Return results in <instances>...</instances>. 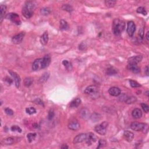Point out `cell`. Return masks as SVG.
Listing matches in <instances>:
<instances>
[{
  "instance_id": "cell-1",
  "label": "cell",
  "mask_w": 149,
  "mask_h": 149,
  "mask_svg": "<svg viewBox=\"0 0 149 149\" xmlns=\"http://www.w3.org/2000/svg\"><path fill=\"white\" fill-rule=\"evenodd\" d=\"M35 9V5L32 1H26L22 8V13L24 17L29 19L33 15Z\"/></svg>"
},
{
  "instance_id": "cell-2",
  "label": "cell",
  "mask_w": 149,
  "mask_h": 149,
  "mask_svg": "<svg viewBox=\"0 0 149 149\" xmlns=\"http://www.w3.org/2000/svg\"><path fill=\"white\" fill-rule=\"evenodd\" d=\"M125 28V23L119 19H115L113 23V31L115 36H119Z\"/></svg>"
},
{
  "instance_id": "cell-3",
  "label": "cell",
  "mask_w": 149,
  "mask_h": 149,
  "mask_svg": "<svg viewBox=\"0 0 149 149\" xmlns=\"http://www.w3.org/2000/svg\"><path fill=\"white\" fill-rule=\"evenodd\" d=\"M108 125V123L107 122H103L101 124L96 125L94 128V131L101 135H105L107 133V128Z\"/></svg>"
},
{
  "instance_id": "cell-4",
  "label": "cell",
  "mask_w": 149,
  "mask_h": 149,
  "mask_svg": "<svg viewBox=\"0 0 149 149\" xmlns=\"http://www.w3.org/2000/svg\"><path fill=\"white\" fill-rule=\"evenodd\" d=\"M84 93L86 94H89L92 97H97L98 94V91H97V87L95 85H92L87 87L84 90Z\"/></svg>"
},
{
  "instance_id": "cell-5",
  "label": "cell",
  "mask_w": 149,
  "mask_h": 149,
  "mask_svg": "<svg viewBox=\"0 0 149 149\" xmlns=\"http://www.w3.org/2000/svg\"><path fill=\"white\" fill-rule=\"evenodd\" d=\"M7 18L9 19L11 21H12L13 23L16 24L17 25H20L21 24L20 17L15 13H10V14H8Z\"/></svg>"
},
{
  "instance_id": "cell-6",
  "label": "cell",
  "mask_w": 149,
  "mask_h": 149,
  "mask_svg": "<svg viewBox=\"0 0 149 149\" xmlns=\"http://www.w3.org/2000/svg\"><path fill=\"white\" fill-rule=\"evenodd\" d=\"M146 124L145 123L133 122L131 125V128L132 130L136 131H142L145 129Z\"/></svg>"
},
{
  "instance_id": "cell-7",
  "label": "cell",
  "mask_w": 149,
  "mask_h": 149,
  "mask_svg": "<svg viewBox=\"0 0 149 149\" xmlns=\"http://www.w3.org/2000/svg\"><path fill=\"white\" fill-rule=\"evenodd\" d=\"M126 31H127L128 34L130 37H132L133 36L134 32L136 31V26L133 22L129 21L128 22Z\"/></svg>"
},
{
  "instance_id": "cell-8",
  "label": "cell",
  "mask_w": 149,
  "mask_h": 149,
  "mask_svg": "<svg viewBox=\"0 0 149 149\" xmlns=\"http://www.w3.org/2000/svg\"><path fill=\"white\" fill-rule=\"evenodd\" d=\"M24 36H25V33L24 32H21L15 36H14L12 38V41L13 43L16 44H20L23 40Z\"/></svg>"
},
{
  "instance_id": "cell-9",
  "label": "cell",
  "mask_w": 149,
  "mask_h": 149,
  "mask_svg": "<svg viewBox=\"0 0 149 149\" xmlns=\"http://www.w3.org/2000/svg\"><path fill=\"white\" fill-rule=\"evenodd\" d=\"M97 137L95 134L93 133H87V137L85 142L88 145H91L93 143H94L97 141Z\"/></svg>"
},
{
  "instance_id": "cell-10",
  "label": "cell",
  "mask_w": 149,
  "mask_h": 149,
  "mask_svg": "<svg viewBox=\"0 0 149 149\" xmlns=\"http://www.w3.org/2000/svg\"><path fill=\"white\" fill-rule=\"evenodd\" d=\"M42 69V58H38L33 62L32 65V69L34 71Z\"/></svg>"
},
{
  "instance_id": "cell-11",
  "label": "cell",
  "mask_w": 149,
  "mask_h": 149,
  "mask_svg": "<svg viewBox=\"0 0 149 149\" xmlns=\"http://www.w3.org/2000/svg\"><path fill=\"white\" fill-rule=\"evenodd\" d=\"M143 57L142 55H137L134 56V57H131L128 59V64H134V65H137L139 62L142 61Z\"/></svg>"
},
{
  "instance_id": "cell-12",
  "label": "cell",
  "mask_w": 149,
  "mask_h": 149,
  "mask_svg": "<svg viewBox=\"0 0 149 149\" xmlns=\"http://www.w3.org/2000/svg\"><path fill=\"white\" fill-rule=\"evenodd\" d=\"M86 137H87V133H81L78 134L76 137H75L73 139V143L78 144L82 143L83 142L86 140Z\"/></svg>"
},
{
  "instance_id": "cell-13",
  "label": "cell",
  "mask_w": 149,
  "mask_h": 149,
  "mask_svg": "<svg viewBox=\"0 0 149 149\" xmlns=\"http://www.w3.org/2000/svg\"><path fill=\"white\" fill-rule=\"evenodd\" d=\"M9 73H10L11 76L14 78V81H15V86L17 88H19L20 86V78L18 75L15 72L11 71V70H9Z\"/></svg>"
},
{
  "instance_id": "cell-14",
  "label": "cell",
  "mask_w": 149,
  "mask_h": 149,
  "mask_svg": "<svg viewBox=\"0 0 149 149\" xmlns=\"http://www.w3.org/2000/svg\"><path fill=\"white\" fill-rule=\"evenodd\" d=\"M108 93L110 95L114 97H117L121 94V90L118 87H112L109 89Z\"/></svg>"
},
{
  "instance_id": "cell-15",
  "label": "cell",
  "mask_w": 149,
  "mask_h": 149,
  "mask_svg": "<svg viewBox=\"0 0 149 149\" xmlns=\"http://www.w3.org/2000/svg\"><path fill=\"white\" fill-rule=\"evenodd\" d=\"M80 124L77 121H70L68 124V128L70 130L77 131L80 129Z\"/></svg>"
},
{
  "instance_id": "cell-16",
  "label": "cell",
  "mask_w": 149,
  "mask_h": 149,
  "mask_svg": "<svg viewBox=\"0 0 149 149\" xmlns=\"http://www.w3.org/2000/svg\"><path fill=\"white\" fill-rule=\"evenodd\" d=\"M51 62V57L49 55H45L42 58V69H45L49 66Z\"/></svg>"
},
{
  "instance_id": "cell-17",
  "label": "cell",
  "mask_w": 149,
  "mask_h": 149,
  "mask_svg": "<svg viewBox=\"0 0 149 149\" xmlns=\"http://www.w3.org/2000/svg\"><path fill=\"white\" fill-rule=\"evenodd\" d=\"M79 115H80V116H81V118H82L83 119H87L90 116L89 111L86 108L82 109L81 111H80Z\"/></svg>"
},
{
  "instance_id": "cell-18",
  "label": "cell",
  "mask_w": 149,
  "mask_h": 149,
  "mask_svg": "<svg viewBox=\"0 0 149 149\" xmlns=\"http://www.w3.org/2000/svg\"><path fill=\"white\" fill-rule=\"evenodd\" d=\"M124 136L127 142H132L134 138V134L133 133L131 132V131H126L124 133Z\"/></svg>"
},
{
  "instance_id": "cell-19",
  "label": "cell",
  "mask_w": 149,
  "mask_h": 149,
  "mask_svg": "<svg viewBox=\"0 0 149 149\" xmlns=\"http://www.w3.org/2000/svg\"><path fill=\"white\" fill-rule=\"evenodd\" d=\"M127 68L129 70L134 73H138L140 72V69L137 65L134 64H128Z\"/></svg>"
},
{
  "instance_id": "cell-20",
  "label": "cell",
  "mask_w": 149,
  "mask_h": 149,
  "mask_svg": "<svg viewBox=\"0 0 149 149\" xmlns=\"http://www.w3.org/2000/svg\"><path fill=\"white\" fill-rule=\"evenodd\" d=\"M81 104V100L80 98H76L70 102L69 107L71 108H78Z\"/></svg>"
},
{
  "instance_id": "cell-21",
  "label": "cell",
  "mask_w": 149,
  "mask_h": 149,
  "mask_svg": "<svg viewBox=\"0 0 149 149\" xmlns=\"http://www.w3.org/2000/svg\"><path fill=\"white\" fill-rule=\"evenodd\" d=\"M132 115L133 117L135 119H139L142 117V112L139 108H135L133 110Z\"/></svg>"
},
{
  "instance_id": "cell-22",
  "label": "cell",
  "mask_w": 149,
  "mask_h": 149,
  "mask_svg": "<svg viewBox=\"0 0 149 149\" xmlns=\"http://www.w3.org/2000/svg\"><path fill=\"white\" fill-rule=\"evenodd\" d=\"M48 41H49V34H48L47 32H45L40 37L41 44L43 46H45L47 44Z\"/></svg>"
},
{
  "instance_id": "cell-23",
  "label": "cell",
  "mask_w": 149,
  "mask_h": 149,
  "mask_svg": "<svg viewBox=\"0 0 149 149\" xmlns=\"http://www.w3.org/2000/svg\"><path fill=\"white\" fill-rule=\"evenodd\" d=\"M6 11V6L5 5H1L0 6V23H2L5 17V14Z\"/></svg>"
},
{
  "instance_id": "cell-24",
  "label": "cell",
  "mask_w": 149,
  "mask_h": 149,
  "mask_svg": "<svg viewBox=\"0 0 149 149\" xmlns=\"http://www.w3.org/2000/svg\"><path fill=\"white\" fill-rule=\"evenodd\" d=\"M14 142H15V139H14V138L10 137L2 140V142H1V143L5 145H12Z\"/></svg>"
},
{
  "instance_id": "cell-25",
  "label": "cell",
  "mask_w": 149,
  "mask_h": 149,
  "mask_svg": "<svg viewBox=\"0 0 149 149\" xmlns=\"http://www.w3.org/2000/svg\"><path fill=\"white\" fill-rule=\"evenodd\" d=\"M90 117V119H92L93 122H97L101 119V115L100 114L94 113Z\"/></svg>"
},
{
  "instance_id": "cell-26",
  "label": "cell",
  "mask_w": 149,
  "mask_h": 149,
  "mask_svg": "<svg viewBox=\"0 0 149 149\" xmlns=\"http://www.w3.org/2000/svg\"><path fill=\"white\" fill-rule=\"evenodd\" d=\"M69 28L68 24L67 23L66 21H65V20H61L60 21V29L62 30H68Z\"/></svg>"
},
{
  "instance_id": "cell-27",
  "label": "cell",
  "mask_w": 149,
  "mask_h": 149,
  "mask_svg": "<svg viewBox=\"0 0 149 149\" xmlns=\"http://www.w3.org/2000/svg\"><path fill=\"white\" fill-rule=\"evenodd\" d=\"M50 76V73L49 72H46L43 74L42 76H41L39 79V82L41 83H45L46 81H47L48 79H49Z\"/></svg>"
},
{
  "instance_id": "cell-28",
  "label": "cell",
  "mask_w": 149,
  "mask_h": 149,
  "mask_svg": "<svg viewBox=\"0 0 149 149\" xmlns=\"http://www.w3.org/2000/svg\"><path fill=\"white\" fill-rule=\"evenodd\" d=\"M33 79L31 78H30V77L26 78L25 80H24V84H25L26 87H30V86L32 84V83H33Z\"/></svg>"
},
{
  "instance_id": "cell-29",
  "label": "cell",
  "mask_w": 149,
  "mask_h": 149,
  "mask_svg": "<svg viewBox=\"0 0 149 149\" xmlns=\"http://www.w3.org/2000/svg\"><path fill=\"white\" fill-rule=\"evenodd\" d=\"M137 101V99L136 97H134V96H131V97H128V98L126 99V100H125V102L126 104H131L134 103Z\"/></svg>"
},
{
  "instance_id": "cell-30",
  "label": "cell",
  "mask_w": 149,
  "mask_h": 149,
  "mask_svg": "<svg viewBox=\"0 0 149 149\" xmlns=\"http://www.w3.org/2000/svg\"><path fill=\"white\" fill-rule=\"evenodd\" d=\"M117 73V71H116V69H115L114 68H113V67H110V68H108L107 69L106 71V74L108 76H112V75H114L115 74Z\"/></svg>"
},
{
  "instance_id": "cell-31",
  "label": "cell",
  "mask_w": 149,
  "mask_h": 149,
  "mask_svg": "<svg viewBox=\"0 0 149 149\" xmlns=\"http://www.w3.org/2000/svg\"><path fill=\"white\" fill-rule=\"evenodd\" d=\"M61 8L62 10L67 11L68 12H71L72 11H73V9L72 6L69 4H64L63 5L61 6Z\"/></svg>"
},
{
  "instance_id": "cell-32",
  "label": "cell",
  "mask_w": 149,
  "mask_h": 149,
  "mask_svg": "<svg viewBox=\"0 0 149 149\" xmlns=\"http://www.w3.org/2000/svg\"><path fill=\"white\" fill-rule=\"evenodd\" d=\"M104 3L105 5L107 7L112 8L115 6V5L116 4V1H113V0H106V1H104Z\"/></svg>"
},
{
  "instance_id": "cell-33",
  "label": "cell",
  "mask_w": 149,
  "mask_h": 149,
  "mask_svg": "<svg viewBox=\"0 0 149 149\" xmlns=\"http://www.w3.org/2000/svg\"><path fill=\"white\" fill-rule=\"evenodd\" d=\"M51 12V10L48 7H44L43 8L40 9V13L42 15L44 16H47L49 15Z\"/></svg>"
},
{
  "instance_id": "cell-34",
  "label": "cell",
  "mask_w": 149,
  "mask_h": 149,
  "mask_svg": "<svg viewBox=\"0 0 149 149\" xmlns=\"http://www.w3.org/2000/svg\"><path fill=\"white\" fill-rule=\"evenodd\" d=\"M36 136L37 134L36 133H28V135H27V137H28L29 142L32 143L34 140L35 138H36Z\"/></svg>"
},
{
  "instance_id": "cell-35",
  "label": "cell",
  "mask_w": 149,
  "mask_h": 149,
  "mask_svg": "<svg viewBox=\"0 0 149 149\" xmlns=\"http://www.w3.org/2000/svg\"><path fill=\"white\" fill-rule=\"evenodd\" d=\"M136 12L139 13V14H142V15L145 16L147 15V14L146 10V9L144 7H143V6H140V7H139L138 8L136 9Z\"/></svg>"
},
{
  "instance_id": "cell-36",
  "label": "cell",
  "mask_w": 149,
  "mask_h": 149,
  "mask_svg": "<svg viewBox=\"0 0 149 149\" xmlns=\"http://www.w3.org/2000/svg\"><path fill=\"white\" fill-rule=\"evenodd\" d=\"M26 112L27 114H28L29 115H32V114H34L36 113V110L35 109L34 107H28V108H27L26 109Z\"/></svg>"
},
{
  "instance_id": "cell-37",
  "label": "cell",
  "mask_w": 149,
  "mask_h": 149,
  "mask_svg": "<svg viewBox=\"0 0 149 149\" xmlns=\"http://www.w3.org/2000/svg\"><path fill=\"white\" fill-rule=\"evenodd\" d=\"M129 83H130V85L131 86V87L133 88L141 87V85L138 82H137L136 81H133V80H129Z\"/></svg>"
},
{
  "instance_id": "cell-38",
  "label": "cell",
  "mask_w": 149,
  "mask_h": 149,
  "mask_svg": "<svg viewBox=\"0 0 149 149\" xmlns=\"http://www.w3.org/2000/svg\"><path fill=\"white\" fill-rule=\"evenodd\" d=\"M54 116H55V113H54V110L53 109H50L49 111V114H48V119L49 120H52Z\"/></svg>"
},
{
  "instance_id": "cell-39",
  "label": "cell",
  "mask_w": 149,
  "mask_h": 149,
  "mask_svg": "<svg viewBox=\"0 0 149 149\" xmlns=\"http://www.w3.org/2000/svg\"><path fill=\"white\" fill-rule=\"evenodd\" d=\"M105 145H106V142L103 139H100L99 141V145L97 146V149H100V148H102V147H104Z\"/></svg>"
},
{
  "instance_id": "cell-40",
  "label": "cell",
  "mask_w": 149,
  "mask_h": 149,
  "mask_svg": "<svg viewBox=\"0 0 149 149\" xmlns=\"http://www.w3.org/2000/svg\"><path fill=\"white\" fill-rule=\"evenodd\" d=\"M11 131H13V132H17L19 133L22 132V129L19 126H17V125H14L11 127Z\"/></svg>"
},
{
  "instance_id": "cell-41",
  "label": "cell",
  "mask_w": 149,
  "mask_h": 149,
  "mask_svg": "<svg viewBox=\"0 0 149 149\" xmlns=\"http://www.w3.org/2000/svg\"><path fill=\"white\" fill-rule=\"evenodd\" d=\"M62 64L64 65V66L65 67L66 69H69L71 68V64L68 60H64L62 61Z\"/></svg>"
},
{
  "instance_id": "cell-42",
  "label": "cell",
  "mask_w": 149,
  "mask_h": 149,
  "mask_svg": "<svg viewBox=\"0 0 149 149\" xmlns=\"http://www.w3.org/2000/svg\"><path fill=\"white\" fill-rule=\"evenodd\" d=\"M141 107H142V109L143 110V111L145 112L146 113H148L149 112V106L148 105H147L145 103H142L141 104Z\"/></svg>"
},
{
  "instance_id": "cell-43",
  "label": "cell",
  "mask_w": 149,
  "mask_h": 149,
  "mask_svg": "<svg viewBox=\"0 0 149 149\" xmlns=\"http://www.w3.org/2000/svg\"><path fill=\"white\" fill-rule=\"evenodd\" d=\"M5 112L7 115H9V116H12L14 115V111H13L12 110H11V108H6L5 109Z\"/></svg>"
},
{
  "instance_id": "cell-44",
  "label": "cell",
  "mask_w": 149,
  "mask_h": 149,
  "mask_svg": "<svg viewBox=\"0 0 149 149\" xmlns=\"http://www.w3.org/2000/svg\"><path fill=\"white\" fill-rule=\"evenodd\" d=\"M144 32H145V30H144L143 28H140V29H139V36H140V37L142 38V39H143L144 37Z\"/></svg>"
},
{
  "instance_id": "cell-45",
  "label": "cell",
  "mask_w": 149,
  "mask_h": 149,
  "mask_svg": "<svg viewBox=\"0 0 149 149\" xmlns=\"http://www.w3.org/2000/svg\"><path fill=\"white\" fill-rule=\"evenodd\" d=\"M127 98H128L127 96H126L125 94H121V96H120L119 99V101H124L125 102Z\"/></svg>"
},
{
  "instance_id": "cell-46",
  "label": "cell",
  "mask_w": 149,
  "mask_h": 149,
  "mask_svg": "<svg viewBox=\"0 0 149 149\" xmlns=\"http://www.w3.org/2000/svg\"><path fill=\"white\" fill-rule=\"evenodd\" d=\"M35 104H39V105H43V102L42 101H41V99H36V100H34V101Z\"/></svg>"
},
{
  "instance_id": "cell-47",
  "label": "cell",
  "mask_w": 149,
  "mask_h": 149,
  "mask_svg": "<svg viewBox=\"0 0 149 149\" xmlns=\"http://www.w3.org/2000/svg\"><path fill=\"white\" fill-rule=\"evenodd\" d=\"M86 48V44L85 43H82L79 46V49L81 50H84Z\"/></svg>"
},
{
  "instance_id": "cell-48",
  "label": "cell",
  "mask_w": 149,
  "mask_h": 149,
  "mask_svg": "<svg viewBox=\"0 0 149 149\" xmlns=\"http://www.w3.org/2000/svg\"><path fill=\"white\" fill-rule=\"evenodd\" d=\"M5 81L6 82H7L8 84H12V82H13L12 80L11 79V78H8V77H6V78H5Z\"/></svg>"
},
{
  "instance_id": "cell-49",
  "label": "cell",
  "mask_w": 149,
  "mask_h": 149,
  "mask_svg": "<svg viewBox=\"0 0 149 149\" xmlns=\"http://www.w3.org/2000/svg\"><path fill=\"white\" fill-rule=\"evenodd\" d=\"M68 148H69V147L68 146H67L66 145H65V144H64V145H62V146H61V149H67Z\"/></svg>"
},
{
  "instance_id": "cell-50",
  "label": "cell",
  "mask_w": 149,
  "mask_h": 149,
  "mask_svg": "<svg viewBox=\"0 0 149 149\" xmlns=\"http://www.w3.org/2000/svg\"><path fill=\"white\" fill-rule=\"evenodd\" d=\"M145 72H146V75H147V76H149V66H146Z\"/></svg>"
},
{
  "instance_id": "cell-51",
  "label": "cell",
  "mask_w": 149,
  "mask_h": 149,
  "mask_svg": "<svg viewBox=\"0 0 149 149\" xmlns=\"http://www.w3.org/2000/svg\"><path fill=\"white\" fill-rule=\"evenodd\" d=\"M146 38L147 41H149V32H147L146 35Z\"/></svg>"
},
{
  "instance_id": "cell-52",
  "label": "cell",
  "mask_w": 149,
  "mask_h": 149,
  "mask_svg": "<svg viewBox=\"0 0 149 149\" xmlns=\"http://www.w3.org/2000/svg\"><path fill=\"white\" fill-rule=\"evenodd\" d=\"M149 92L148 90L146 91V92H145V94L147 96V97H149Z\"/></svg>"
}]
</instances>
